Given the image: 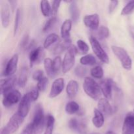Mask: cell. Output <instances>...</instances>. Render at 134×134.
I'll use <instances>...</instances> for the list:
<instances>
[{"instance_id": "45", "label": "cell", "mask_w": 134, "mask_h": 134, "mask_svg": "<svg viewBox=\"0 0 134 134\" xmlns=\"http://www.w3.org/2000/svg\"><path fill=\"white\" fill-rule=\"evenodd\" d=\"M8 2L10 3V8L12 9V10H14V9H15L16 6V3H17V1H9Z\"/></svg>"}, {"instance_id": "12", "label": "cell", "mask_w": 134, "mask_h": 134, "mask_svg": "<svg viewBox=\"0 0 134 134\" xmlns=\"http://www.w3.org/2000/svg\"><path fill=\"white\" fill-rule=\"evenodd\" d=\"M122 134H134V113H129L124 119Z\"/></svg>"}, {"instance_id": "3", "label": "cell", "mask_w": 134, "mask_h": 134, "mask_svg": "<svg viewBox=\"0 0 134 134\" xmlns=\"http://www.w3.org/2000/svg\"><path fill=\"white\" fill-rule=\"evenodd\" d=\"M112 51L121 63L123 68L126 70H131L132 68V60L125 49L118 46H112Z\"/></svg>"}, {"instance_id": "39", "label": "cell", "mask_w": 134, "mask_h": 134, "mask_svg": "<svg viewBox=\"0 0 134 134\" xmlns=\"http://www.w3.org/2000/svg\"><path fill=\"white\" fill-rule=\"evenodd\" d=\"M29 35L27 34H26L20 41V48H25L26 49L29 44Z\"/></svg>"}, {"instance_id": "47", "label": "cell", "mask_w": 134, "mask_h": 134, "mask_svg": "<svg viewBox=\"0 0 134 134\" xmlns=\"http://www.w3.org/2000/svg\"><path fill=\"white\" fill-rule=\"evenodd\" d=\"M105 134H116L115 132H112V131H108Z\"/></svg>"}, {"instance_id": "38", "label": "cell", "mask_w": 134, "mask_h": 134, "mask_svg": "<svg viewBox=\"0 0 134 134\" xmlns=\"http://www.w3.org/2000/svg\"><path fill=\"white\" fill-rule=\"evenodd\" d=\"M75 73L76 75L78 77L80 78H82V77H85V75L87 73V69L86 68L83 66H81V65H79L75 69Z\"/></svg>"}, {"instance_id": "20", "label": "cell", "mask_w": 134, "mask_h": 134, "mask_svg": "<svg viewBox=\"0 0 134 134\" xmlns=\"http://www.w3.org/2000/svg\"><path fill=\"white\" fill-rule=\"evenodd\" d=\"M72 26V21L71 20L67 19L65 20L62 24L60 30V34L61 36L63 39H68L70 37V31L71 30Z\"/></svg>"}, {"instance_id": "5", "label": "cell", "mask_w": 134, "mask_h": 134, "mask_svg": "<svg viewBox=\"0 0 134 134\" xmlns=\"http://www.w3.org/2000/svg\"><path fill=\"white\" fill-rule=\"evenodd\" d=\"M23 120V118L21 117L18 113H15L9 119L6 126L3 128L1 134H13L18 130Z\"/></svg>"}, {"instance_id": "11", "label": "cell", "mask_w": 134, "mask_h": 134, "mask_svg": "<svg viewBox=\"0 0 134 134\" xmlns=\"http://www.w3.org/2000/svg\"><path fill=\"white\" fill-rule=\"evenodd\" d=\"M18 62V54H15L10 58V60L7 63V65L5 66V69H4L3 75L7 76V77H8V76L12 77V75L15 73L16 70Z\"/></svg>"}, {"instance_id": "16", "label": "cell", "mask_w": 134, "mask_h": 134, "mask_svg": "<svg viewBox=\"0 0 134 134\" xmlns=\"http://www.w3.org/2000/svg\"><path fill=\"white\" fill-rule=\"evenodd\" d=\"M1 20L3 27H7L10 22V7L7 3L1 2Z\"/></svg>"}, {"instance_id": "8", "label": "cell", "mask_w": 134, "mask_h": 134, "mask_svg": "<svg viewBox=\"0 0 134 134\" xmlns=\"http://www.w3.org/2000/svg\"><path fill=\"white\" fill-rule=\"evenodd\" d=\"M31 102H32V101H31L29 93L25 94L22 98L20 102L17 113L24 119L28 115L29 111H30Z\"/></svg>"}, {"instance_id": "14", "label": "cell", "mask_w": 134, "mask_h": 134, "mask_svg": "<svg viewBox=\"0 0 134 134\" xmlns=\"http://www.w3.org/2000/svg\"><path fill=\"white\" fill-rule=\"evenodd\" d=\"M64 88V80L62 78H58L54 81L51 86L49 97L54 98L60 95Z\"/></svg>"}, {"instance_id": "22", "label": "cell", "mask_w": 134, "mask_h": 134, "mask_svg": "<svg viewBox=\"0 0 134 134\" xmlns=\"http://www.w3.org/2000/svg\"><path fill=\"white\" fill-rule=\"evenodd\" d=\"M69 12H70L71 20L73 22H77L79 19L80 10L76 1H72L69 6Z\"/></svg>"}, {"instance_id": "10", "label": "cell", "mask_w": 134, "mask_h": 134, "mask_svg": "<svg viewBox=\"0 0 134 134\" xmlns=\"http://www.w3.org/2000/svg\"><path fill=\"white\" fill-rule=\"evenodd\" d=\"M44 56V51H43V48L41 47H39L31 51L30 53V56H29L30 66L32 67L35 64H39L43 60Z\"/></svg>"}, {"instance_id": "28", "label": "cell", "mask_w": 134, "mask_h": 134, "mask_svg": "<svg viewBox=\"0 0 134 134\" xmlns=\"http://www.w3.org/2000/svg\"><path fill=\"white\" fill-rule=\"evenodd\" d=\"M95 57L92 54H87L80 59V63L82 65H94L96 64Z\"/></svg>"}, {"instance_id": "9", "label": "cell", "mask_w": 134, "mask_h": 134, "mask_svg": "<svg viewBox=\"0 0 134 134\" xmlns=\"http://www.w3.org/2000/svg\"><path fill=\"white\" fill-rule=\"evenodd\" d=\"M114 86H115V83L113 82V80L110 79L103 80V81H101L100 84H99L101 91L107 100H109L112 98V91Z\"/></svg>"}, {"instance_id": "46", "label": "cell", "mask_w": 134, "mask_h": 134, "mask_svg": "<svg viewBox=\"0 0 134 134\" xmlns=\"http://www.w3.org/2000/svg\"><path fill=\"white\" fill-rule=\"evenodd\" d=\"M130 32L131 35H132V38L134 39V27H130Z\"/></svg>"}, {"instance_id": "35", "label": "cell", "mask_w": 134, "mask_h": 134, "mask_svg": "<svg viewBox=\"0 0 134 134\" xmlns=\"http://www.w3.org/2000/svg\"><path fill=\"white\" fill-rule=\"evenodd\" d=\"M48 79L46 77H44L38 81L37 85V89L39 91L44 92L46 88H47V85H48Z\"/></svg>"}, {"instance_id": "24", "label": "cell", "mask_w": 134, "mask_h": 134, "mask_svg": "<svg viewBox=\"0 0 134 134\" xmlns=\"http://www.w3.org/2000/svg\"><path fill=\"white\" fill-rule=\"evenodd\" d=\"M44 67L47 74L50 77L52 78L56 75L54 70L53 68V64H52V60L51 58H47L44 60Z\"/></svg>"}, {"instance_id": "32", "label": "cell", "mask_w": 134, "mask_h": 134, "mask_svg": "<svg viewBox=\"0 0 134 134\" xmlns=\"http://www.w3.org/2000/svg\"><path fill=\"white\" fill-rule=\"evenodd\" d=\"M57 22V18L56 16H52V18H51L50 19H48V20L46 22L45 24L44 25V27L43 28V32H48V31L51 30V29L53 27V26H54L55 24Z\"/></svg>"}, {"instance_id": "37", "label": "cell", "mask_w": 134, "mask_h": 134, "mask_svg": "<svg viewBox=\"0 0 134 134\" xmlns=\"http://www.w3.org/2000/svg\"><path fill=\"white\" fill-rule=\"evenodd\" d=\"M77 47H78L79 49L80 50L82 53L83 54H86L89 51V47L86 43L84 41L81 40H78L77 42Z\"/></svg>"}, {"instance_id": "36", "label": "cell", "mask_w": 134, "mask_h": 134, "mask_svg": "<svg viewBox=\"0 0 134 134\" xmlns=\"http://www.w3.org/2000/svg\"><path fill=\"white\" fill-rule=\"evenodd\" d=\"M52 64H53V68L56 74H57L60 71L61 67L62 68V62L60 56H57L52 60Z\"/></svg>"}, {"instance_id": "42", "label": "cell", "mask_w": 134, "mask_h": 134, "mask_svg": "<svg viewBox=\"0 0 134 134\" xmlns=\"http://www.w3.org/2000/svg\"><path fill=\"white\" fill-rule=\"evenodd\" d=\"M44 77V74H43V71L42 70L35 71L34 73V74H33V79H34V80H35V81H37V82L39 80L41 79L42 78H43Z\"/></svg>"}, {"instance_id": "33", "label": "cell", "mask_w": 134, "mask_h": 134, "mask_svg": "<svg viewBox=\"0 0 134 134\" xmlns=\"http://www.w3.org/2000/svg\"><path fill=\"white\" fill-rule=\"evenodd\" d=\"M21 17H22V12H21L20 9H18L16 12L15 19H14V35H16L17 31L18 30V27L20 24Z\"/></svg>"}, {"instance_id": "23", "label": "cell", "mask_w": 134, "mask_h": 134, "mask_svg": "<svg viewBox=\"0 0 134 134\" xmlns=\"http://www.w3.org/2000/svg\"><path fill=\"white\" fill-rule=\"evenodd\" d=\"M28 75V69L27 67H23L20 69L19 77L18 79V85L20 87L23 88L26 85Z\"/></svg>"}, {"instance_id": "13", "label": "cell", "mask_w": 134, "mask_h": 134, "mask_svg": "<svg viewBox=\"0 0 134 134\" xmlns=\"http://www.w3.org/2000/svg\"><path fill=\"white\" fill-rule=\"evenodd\" d=\"M85 26L88 28L94 30H98L99 28V17L98 14H92L86 15L83 18Z\"/></svg>"}, {"instance_id": "26", "label": "cell", "mask_w": 134, "mask_h": 134, "mask_svg": "<svg viewBox=\"0 0 134 134\" xmlns=\"http://www.w3.org/2000/svg\"><path fill=\"white\" fill-rule=\"evenodd\" d=\"M80 109V107L77 103H76L74 101H71L67 103L65 106V112L68 115H73V114L77 113L79 112Z\"/></svg>"}, {"instance_id": "15", "label": "cell", "mask_w": 134, "mask_h": 134, "mask_svg": "<svg viewBox=\"0 0 134 134\" xmlns=\"http://www.w3.org/2000/svg\"><path fill=\"white\" fill-rule=\"evenodd\" d=\"M69 127L73 131L81 134H85L87 132L86 124L82 121H80L75 118L70 119L69 121Z\"/></svg>"}, {"instance_id": "2", "label": "cell", "mask_w": 134, "mask_h": 134, "mask_svg": "<svg viewBox=\"0 0 134 134\" xmlns=\"http://www.w3.org/2000/svg\"><path fill=\"white\" fill-rule=\"evenodd\" d=\"M82 86L85 93L92 99L97 100L100 98L102 92L100 86L93 79L86 77Z\"/></svg>"}, {"instance_id": "40", "label": "cell", "mask_w": 134, "mask_h": 134, "mask_svg": "<svg viewBox=\"0 0 134 134\" xmlns=\"http://www.w3.org/2000/svg\"><path fill=\"white\" fill-rule=\"evenodd\" d=\"M29 94H30L31 101L32 102H35V101H36L38 99V98L39 96V90H38L37 88H33L30 91V92H29Z\"/></svg>"}, {"instance_id": "31", "label": "cell", "mask_w": 134, "mask_h": 134, "mask_svg": "<svg viewBox=\"0 0 134 134\" xmlns=\"http://www.w3.org/2000/svg\"><path fill=\"white\" fill-rule=\"evenodd\" d=\"M90 74L94 78L100 79L103 77V68L99 65H97L93 68L90 71Z\"/></svg>"}, {"instance_id": "17", "label": "cell", "mask_w": 134, "mask_h": 134, "mask_svg": "<svg viewBox=\"0 0 134 134\" xmlns=\"http://www.w3.org/2000/svg\"><path fill=\"white\" fill-rule=\"evenodd\" d=\"M16 81V77L12 76L7 79L1 80V94L4 95L13 90V86Z\"/></svg>"}, {"instance_id": "41", "label": "cell", "mask_w": 134, "mask_h": 134, "mask_svg": "<svg viewBox=\"0 0 134 134\" xmlns=\"http://www.w3.org/2000/svg\"><path fill=\"white\" fill-rule=\"evenodd\" d=\"M60 3H61V1H52V14H54V16H56V14H57L58 13V10L59 7H60Z\"/></svg>"}, {"instance_id": "44", "label": "cell", "mask_w": 134, "mask_h": 134, "mask_svg": "<svg viewBox=\"0 0 134 134\" xmlns=\"http://www.w3.org/2000/svg\"><path fill=\"white\" fill-rule=\"evenodd\" d=\"M118 3H119V1H116V0L111 1L109 3V13H112L117 7Z\"/></svg>"}, {"instance_id": "34", "label": "cell", "mask_w": 134, "mask_h": 134, "mask_svg": "<svg viewBox=\"0 0 134 134\" xmlns=\"http://www.w3.org/2000/svg\"><path fill=\"white\" fill-rule=\"evenodd\" d=\"M134 10V1H131L128 2L124 8L122 9L121 12V15L126 16L132 13Z\"/></svg>"}, {"instance_id": "6", "label": "cell", "mask_w": 134, "mask_h": 134, "mask_svg": "<svg viewBox=\"0 0 134 134\" xmlns=\"http://www.w3.org/2000/svg\"><path fill=\"white\" fill-rule=\"evenodd\" d=\"M90 44H91L92 48L93 50V52L96 54V56L105 64H109V59L108 55L105 52V51L103 50V47H102L99 42L95 37L91 36L90 38Z\"/></svg>"}, {"instance_id": "7", "label": "cell", "mask_w": 134, "mask_h": 134, "mask_svg": "<svg viewBox=\"0 0 134 134\" xmlns=\"http://www.w3.org/2000/svg\"><path fill=\"white\" fill-rule=\"evenodd\" d=\"M3 96V105L5 107H11L21 100V94L17 90H12L11 91L6 93Z\"/></svg>"}, {"instance_id": "19", "label": "cell", "mask_w": 134, "mask_h": 134, "mask_svg": "<svg viewBox=\"0 0 134 134\" xmlns=\"http://www.w3.org/2000/svg\"><path fill=\"white\" fill-rule=\"evenodd\" d=\"M79 90V84L75 80L69 81L66 86V93L70 99H73L77 94Z\"/></svg>"}, {"instance_id": "30", "label": "cell", "mask_w": 134, "mask_h": 134, "mask_svg": "<svg viewBox=\"0 0 134 134\" xmlns=\"http://www.w3.org/2000/svg\"><path fill=\"white\" fill-rule=\"evenodd\" d=\"M96 35L99 40L107 39L109 36V30L105 26H101L97 30Z\"/></svg>"}, {"instance_id": "43", "label": "cell", "mask_w": 134, "mask_h": 134, "mask_svg": "<svg viewBox=\"0 0 134 134\" xmlns=\"http://www.w3.org/2000/svg\"><path fill=\"white\" fill-rule=\"evenodd\" d=\"M20 134H34V128L31 123L27 124L23 129Z\"/></svg>"}, {"instance_id": "21", "label": "cell", "mask_w": 134, "mask_h": 134, "mask_svg": "<svg viewBox=\"0 0 134 134\" xmlns=\"http://www.w3.org/2000/svg\"><path fill=\"white\" fill-rule=\"evenodd\" d=\"M94 116L92 119V123L97 128H100L104 124V116L103 115L98 109H95L94 111Z\"/></svg>"}, {"instance_id": "29", "label": "cell", "mask_w": 134, "mask_h": 134, "mask_svg": "<svg viewBox=\"0 0 134 134\" xmlns=\"http://www.w3.org/2000/svg\"><path fill=\"white\" fill-rule=\"evenodd\" d=\"M55 119L51 115H48L47 116V123H46V130L44 134H52L54 125Z\"/></svg>"}, {"instance_id": "1", "label": "cell", "mask_w": 134, "mask_h": 134, "mask_svg": "<svg viewBox=\"0 0 134 134\" xmlns=\"http://www.w3.org/2000/svg\"><path fill=\"white\" fill-rule=\"evenodd\" d=\"M31 124L34 128V134L42 133L44 128L45 119H44L43 109L40 104H38L35 107L34 119Z\"/></svg>"}, {"instance_id": "48", "label": "cell", "mask_w": 134, "mask_h": 134, "mask_svg": "<svg viewBox=\"0 0 134 134\" xmlns=\"http://www.w3.org/2000/svg\"><path fill=\"white\" fill-rule=\"evenodd\" d=\"M91 134H99V133H91Z\"/></svg>"}, {"instance_id": "4", "label": "cell", "mask_w": 134, "mask_h": 134, "mask_svg": "<svg viewBox=\"0 0 134 134\" xmlns=\"http://www.w3.org/2000/svg\"><path fill=\"white\" fill-rule=\"evenodd\" d=\"M77 53V49L74 45L71 44L68 48V51L65 54L62 62V71L66 73L71 69L75 62V56Z\"/></svg>"}, {"instance_id": "18", "label": "cell", "mask_w": 134, "mask_h": 134, "mask_svg": "<svg viewBox=\"0 0 134 134\" xmlns=\"http://www.w3.org/2000/svg\"><path fill=\"white\" fill-rule=\"evenodd\" d=\"M98 109L102 113L103 115L106 116H111L113 114V109L112 106L109 103V101L107 99L102 98L98 101Z\"/></svg>"}, {"instance_id": "25", "label": "cell", "mask_w": 134, "mask_h": 134, "mask_svg": "<svg viewBox=\"0 0 134 134\" xmlns=\"http://www.w3.org/2000/svg\"><path fill=\"white\" fill-rule=\"evenodd\" d=\"M41 11L44 16L48 17L52 14V7L48 1H41L40 2Z\"/></svg>"}, {"instance_id": "27", "label": "cell", "mask_w": 134, "mask_h": 134, "mask_svg": "<svg viewBox=\"0 0 134 134\" xmlns=\"http://www.w3.org/2000/svg\"><path fill=\"white\" fill-rule=\"evenodd\" d=\"M59 40V37L56 34H51L47 37L44 41L43 47L44 48H48L54 44Z\"/></svg>"}]
</instances>
